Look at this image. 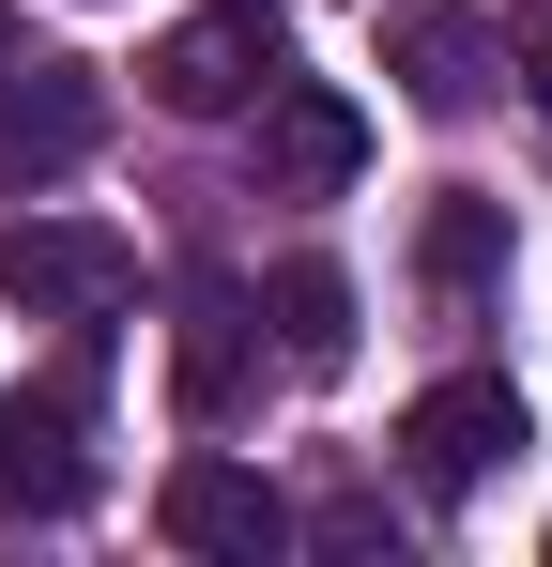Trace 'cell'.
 Listing matches in <instances>:
<instances>
[{"label": "cell", "instance_id": "2", "mask_svg": "<svg viewBox=\"0 0 552 567\" xmlns=\"http://www.w3.org/2000/svg\"><path fill=\"white\" fill-rule=\"evenodd\" d=\"M154 537H170V553H200V567H276V553H292V506H276V475L215 461V445H184L170 491H154Z\"/></svg>", "mask_w": 552, "mask_h": 567}, {"label": "cell", "instance_id": "4", "mask_svg": "<svg viewBox=\"0 0 552 567\" xmlns=\"http://www.w3.org/2000/svg\"><path fill=\"white\" fill-rule=\"evenodd\" d=\"M139 78H154V107H170V123H231V107H262V93H276V0L184 16Z\"/></svg>", "mask_w": 552, "mask_h": 567}, {"label": "cell", "instance_id": "8", "mask_svg": "<svg viewBox=\"0 0 552 567\" xmlns=\"http://www.w3.org/2000/svg\"><path fill=\"white\" fill-rule=\"evenodd\" d=\"M384 62H399L415 107H476L491 93V31H476L460 0H399V16H384Z\"/></svg>", "mask_w": 552, "mask_h": 567}, {"label": "cell", "instance_id": "11", "mask_svg": "<svg viewBox=\"0 0 552 567\" xmlns=\"http://www.w3.org/2000/svg\"><path fill=\"white\" fill-rule=\"evenodd\" d=\"M276 353H292V369H338V353H354V277H338V261H292V277H276Z\"/></svg>", "mask_w": 552, "mask_h": 567}, {"label": "cell", "instance_id": "1", "mask_svg": "<svg viewBox=\"0 0 552 567\" xmlns=\"http://www.w3.org/2000/svg\"><path fill=\"white\" fill-rule=\"evenodd\" d=\"M92 491V369H47L0 399V522H62Z\"/></svg>", "mask_w": 552, "mask_h": 567}, {"label": "cell", "instance_id": "9", "mask_svg": "<svg viewBox=\"0 0 552 567\" xmlns=\"http://www.w3.org/2000/svg\"><path fill=\"white\" fill-rule=\"evenodd\" d=\"M246 353H262L246 291L200 277V291H184V322H170V383H184V414H231V399H246Z\"/></svg>", "mask_w": 552, "mask_h": 567}, {"label": "cell", "instance_id": "7", "mask_svg": "<svg viewBox=\"0 0 552 567\" xmlns=\"http://www.w3.org/2000/svg\"><path fill=\"white\" fill-rule=\"evenodd\" d=\"M522 445V399L491 369H460V383H430L415 414H399V461H415V491H476V475Z\"/></svg>", "mask_w": 552, "mask_h": 567}, {"label": "cell", "instance_id": "5", "mask_svg": "<svg viewBox=\"0 0 552 567\" xmlns=\"http://www.w3.org/2000/svg\"><path fill=\"white\" fill-rule=\"evenodd\" d=\"M92 138H108V78H92V62H47V47H16V62H0V185L78 169Z\"/></svg>", "mask_w": 552, "mask_h": 567}, {"label": "cell", "instance_id": "13", "mask_svg": "<svg viewBox=\"0 0 552 567\" xmlns=\"http://www.w3.org/2000/svg\"><path fill=\"white\" fill-rule=\"evenodd\" d=\"M0 62H16V16H0Z\"/></svg>", "mask_w": 552, "mask_h": 567}, {"label": "cell", "instance_id": "10", "mask_svg": "<svg viewBox=\"0 0 552 567\" xmlns=\"http://www.w3.org/2000/svg\"><path fill=\"white\" fill-rule=\"evenodd\" d=\"M415 261H430V291H446V307H476V291L507 277V199H430Z\"/></svg>", "mask_w": 552, "mask_h": 567}, {"label": "cell", "instance_id": "12", "mask_svg": "<svg viewBox=\"0 0 552 567\" xmlns=\"http://www.w3.org/2000/svg\"><path fill=\"white\" fill-rule=\"evenodd\" d=\"M522 93L552 107V0H522Z\"/></svg>", "mask_w": 552, "mask_h": 567}, {"label": "cell", "instance_id": "6", "mask_svg": "<svg viewBox=\"0 0 552 567\" xmlns=\"http://www.w3.org/2000/svg\"><path fill=\"white\" fill-rule=\"evenodd\" d=\"M354 169H368L354 93H323V78H276V93H262V199H338Z\"/></svg>", "mask_w": 552, "mask_h": 567}, {"label": "cell", "instance_id": "3", "mask_svg": "<svg viewBox=\"0 0 552 567\" xmlns=\"http://www.w3.org/2000/svg\"><path fill=\"white\" fill-rule=\"evenodd\" d=\"M0 291H16L31 322H108V307L139 291V246L92 230V215H16V230H0Z\"/></svg>", "mask_w": 552, "mask_h": 567}]
</instances>
